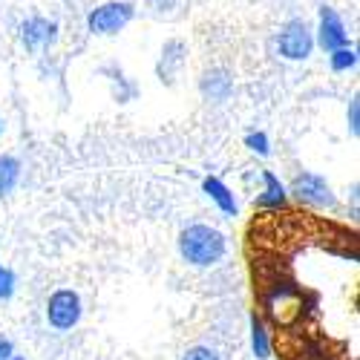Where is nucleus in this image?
Listing matches in <instances>:
<instances>
[{
	"label": "nucleus",
	"instance_id": "obj_3",
	"mask_svg": "<svg viewBox=\"0 0 360 360\" xmlns=\"http://www.w3.org/2000/svg\"><path fill=\"white\" fill-rule=\"evenodd\" d=\"M277 52L285 61H306L314 52V32L306 20H285L277 32Z\"/></svg>",
	"mask_w": 360,
	"mask_h": 360
},
{
	"label": "nucleus",
	"instance_id": "obj_15",
	"mask_svg": "<svg viewBox=\"0 0 360 360\" xmlns=\"http://www.w3.org/2000/svg\"><path fill=\"white\" fill-rule=\"evenodd\" d=\"M245 147L251 150V153H257V156H271V139H268L262 130L248 133L245 136Z\"/></svg>",
	"mask_w": 360,
	"mask_h": 360
},
{
	"label": "nucleus",
	"instance_id": "obj_13",
	"mask_svg": "<svg viewBox=\"0 0 360 360\" xmlns=\"http://www.w3.org/2000/svg\"><path fill=\"white\" fill-rule=\"evenodd\" d=\"M251 352L257 360L271 357V338H268V328L257 311H251Z\"/></svg>",
	"mask_w": 360,
	"mask_h": 360
},
{
	"label": "nucleus",
	"instance_id": "obj_1",
	"mask_svg": "<svg viewBox=\"0 0 360 360\" xmlns=\"http://www.w3.org/2000/svg\"><path fill=\"white\" fill-rule=\"evenodd\" d=\"M179 254L193 268H214L228 254V239L219 228L196 222L179 233Z\"/></svg>",
	"mask_w": 360,
	"mask_h": 360
},
{
	"label": "nucleus",
	"instance_id": "obj_8",
	"mask_svg": "<svg viewBox=\"0 0 360 360\" xmlns=\"http://www.w3.org/2000/svg\"><path fill=\"white\" fill-rule=\"evenodd\" d=\"M199 93L207 104H225L233 96V75L225 67H211L199 78Z\"/></svg>",
	"mask_w": 360,
	"mask_h": 360
},
{
	"label": "nucleus",
	"instance_id": "obj_7",
	"mask_svg": "<svg viewBox=\"0 0 360 360\" xmlns=\"http://www.w3.org/2000/svg\"><path fill=\"white\" fill-rule=\"evenodd\" d=\"M314 46H320L323 52H335V49H340V46H349L346 23H343V18H340L332 6H323V9H320V23H317Z\"/></svg>",
	"mask_w": 360,
	"mask_h": 360
},
{
	"label": "nucleus",
	"instance_id": "obj_12",
	"mask_svg": "<svg viewBox=\"0 0 360 360\" xmlns=\"http://www.w3.org/2000/svg\"><path fill=\"white\" fill-rule=\"evenodd\" d=\"M20 173H23L20 159L0 156V199H6L9 193H15V188L20 185Z\"/></svg>",
	"mask_w": 360,
	"mask_h": 360
},
{
	"label": "nucleus",
	"instance_id": "obj_9",
	"mask_svg": "<svg viewBox=\"0 0 360 360\" xmlns=\"http://www.w3.org/2000/svg\"><path fill=\"white\" fill-rule=\"evenodd\" d=\"M185 58H188V46L182 41H167L162 46V55H159V64H156V75L162 84H173L176 75L182 72L185 67Z\"/></svg>",
	"mask_w": 360,
	"mask_h": 360
},
{
	"label": "nucleus",
	"instance_id": "obj_20",
	"mask_svg": "<svg viewBox=\"0 0 360 360\" xmlns=\"http://www.w3.org/2000/svg\"><path fill=\"white\" fill-rule=\"evenodd\" d=\"M0 136H4V118H0Z\"/></svg>",
	"mask_w": 360,
	"mask_h": 360
},
{
	"label": "nucleus",
	"instance_id": "obj_16",
	"mask_svg": "<svg viewBox=\"0 0 360 360\" xmlns=\"http://www.w3.org/2000/svg\"><path fill=\"white\" fill-rule=\"evenodd\" d=\"M15 288H18V277H15V271H12L9 265L0 262V300H9V297L15 294Z\"/></svg>",
	"mask_w": 360,
	"mask_h": 360
},
{
	"label": "nucleus",
	"instance_id": "obj_19",
	"mask_svg": "<svg viewBox=\"0 0 360 360\" xmlns=\"http://www.w3.org/2000/svg\"><path fill=\"white\" fill-rule=\"evenodd\" d=\"M12 354H15V343H12L9 338L0 335V360H9Z\"/></svg>",
	"mask_w": 360,
	"mask_h": 360
},
{
	"label": "nucleus",
	"instance_id": "obj_14",
	"mask_svg": "<svg viewBox=\"0 0 360 360\" xmlns=\"http://www.w3.org/2000/svg\"><path fill=\"white\" fill-rule=\"evenodd\" d=\"M328 64H332L335 72L354 70V67H357V52H354V46H340V49H335V52H328Z\"/></svg>",
	"mask_w": 360,
	"mask_h": 360
},
{
	"label": "nucleus",
	"instance_id": "obj_11",
	"mask_svg": "<svg viewBox=\"0 0 360 360\" xmlns=\"http://www.w3.org/2000/svg\"><path fill=\"white\" fill-rule=\"evenodd\" d=\"M202 191L211 196L214 202H217V207L222 214H228V217H236V211H239V205H236V196L231 193V188L222 182V179H217V176H205L202 179Z\"/></svg>",
	"mask_w": 360,
	"mask_h": 360
},
{
	"label": "nucleus",
	"instance_id": "obj_18",
	"mask_svg": "<svg viewBox=\"0 0 360 360\" xmlns=\"http://www.w3.org/2000/svg\"><path fill=\"white\" fill-rule=\"evenodd\" d=\"M182 360H222V357H219V352L211 349V346H193V349L185 352Z\"/></svg>",
	"mask_w": 360,
	"mask_h": 360
},
{
	"label": "nucleus",
	"instance_id": "obj_5",
	"mask_svg": "<svg viewBox=\"0 0 360 360\" xmlns=\"http://www.w3.org/2000/svg\"><path fill=\"white\" fill-rule=\"evenodd\" d=\"M288 193L303 205H311V207H335L338 205L332 185H328L320 173H309V170L294 176V182L288 185Z\"/></svg>",
	"mask_w": 360,
	"mask_h": 360
},
{
	"label": "nucleus",
	"instance_id": "obj_10",
	"mask_svg": "<svg viewBox=\"0 0 360 360\" xmlns=\"http://www.w3.org/2000/svg\"><path fill=\"white\" fill-rule=\"evenodd\" d=\"M288 202V188L280 182V176L271 170H262V193L257 196V207L262 211H280Z\"/></svg>",
	"mask_w": 360,
	"mask_h": 360
},
{
	"label": "nucleus",
	"instance_id": "obj_21",
	"mask_svg": "<svg viewBox=\"0 0 360 360\" xmlns=\"http://www.w3.org/2000/svg\"><path fill=\"white\" fill-rule=\"evenodd\" d=\"M9 360H23V357H18V354H12V357H9Z\"/></svg>",
	"mask_w": 360,
	"mask_h": 360
},
{
	"label": "nucleus",
	"instance_id": "obj_4",
	"mask_svg": "<svg viewBox=\"0 0 360 360\" xmlns=\"http://www.w3.org/2000/svg\"><path fill=\"white\" fill-rule=\"evenodd\" d=\"M84 314V303L81 294L72 288H58L49 294L46 300V323L55 328V332H70V328L78 326Z\"/></svg>",
	"mask_w": 360,
	"mask_h": 360
},
{
	"label": "nucleus",
	"instance_id": "obj_6",
	"mask_svg": "<svg viewBox=\"0 0 360 360\" xmlns=\"http://www.w3.org/2000/svg\"><path fill=\"white\" fill-rule=\"evenodd\" d=\"M58 23L49 20V18H41V15H32L20 23V44L26 46V52H41V49H49L55 46L58 41Z\"/></svg>",
	"mask_w": 360,
	"mask_h": 360
},
{
	"label": "nucleus",
	"instance_id": "obj_17",
	"mask_svg": "<svg viewBox=\"0 0 360 360\" xmlns=\"http://www.w3.org/2000/svg\"><path fill=\"white\" fill-rule=\"evenodd\" d=\"M346 122H349V133L357 139V133H360V98L354 96L352 101H349V112H346Z\"/></svg>",
	"mask_w": 360,
	"mask_h": 360
},
{
	"label": "nucleus",
	"instance_id": "obj_2",
	"mask_svg": "<svg viewBox=\"0 0 360 360\" xmlns=\"http://www.w3.org/2000/svg\"><path fill=\"white\" fill-rule=\"evenodd\" d=\"M133 18H136V6L133 4H127V0H110V4H101V6H96L93 12L86 15V32L110 38V35L122 32Z\"/></svg>",
	"mask_w": 360,
	"mask_h": 360
}]
</instances>
